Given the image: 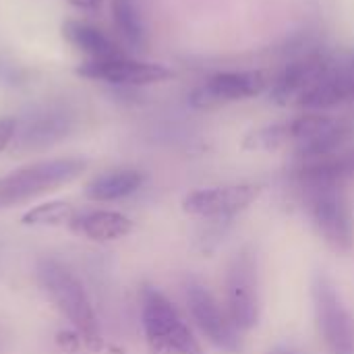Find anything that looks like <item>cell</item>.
I'll return each mask as SVG.
<instances>
[{"label": "cell", "mask_w": 354, "mask_h": 354, "mask_svg": "<svg viewBox=\"0 0 354 354\" xmlns=\"http://www.w3.org/2000/svg\"><path fill=\"white\" fill-rule=\"evenodd\" d=\"M297 178L317 234L332 251L340 255L351 253L354 245V216L342 189L344 183L338 180L317 158L301 160Z\"/></svg>", "instance_id": "obj_1"}, {"label": "cell", "mask_w": 354, "mask_h": 354, "mask_svg": "<svg viewBox=\"0 0 354 354\" xmlns=\"http://www.w3.org/2000/svg\"><path fill=\"white\" fill-rule=\"evenodd\" d=\"M37 278L50 301L56 305V309L73 324L81 342L89 351H100L102 348L100 324L91 307V301L83 284L75 278V274L54 259H44L39 261Z\"/></svg>", "instance_id": "obj_2"}, {"label": "cell", "mask_w": 354, "mask_h": 354, "mask_svg": "<svg viewBox=\"0 0 354 354\" xmlns=\"http://www.w3.org/2000/svg\"><path fill=\"white\" fill-rule=\"evenodd\" d=\"M85 168L87 162L81 158H56L12 170L0 178V209L52 193L79 178Z\"/></svg>", "instance_id": "obj_3"}, {"label": "cell", "mask_w": 354, "mask_h": 354, "mask_svg": "<svg viewBox=\"0 0 354 354\" xmlns=\"http://www.w3.org/2000/svg\"><path fill=\"white\" fill-rule=\"evenodd\" d=\"M141 324L145 340L156 354H203L176 307L151 286L141 290Z\"/></svg>", "instance_id": "obj_4"}, {"label": "cell", "mask_w": 354, "mask_h": 354, "mask_svg": "<svg viewBox=\"0 0 354 354\" xmlns=\"http://www.w3.org/2000/svg\"><path fill=\"white\" fill-rule=\"evenodd\" d=\"M315 324L322 340L332 354H354V317L346 309L340 290L326 272H315L311 280Z\"/></svg>", "instance_id": "obj_5"}, {"label": "cell", "mask_w": 354, "mask_h": 354, "mask_svg": "<svg viewBox=\"0 0 354 354\" xmlns=\"http://www.w3.org/2000/svg\"><path fill=\"white\" fill-rule=\"evenodd\" d=\"M226 311L241 330H253L259 322V274L257 255L251 245L234 253L226 270Z\"/></svg>", "instance_id": "obj_6"}, {"label": "cell", "mask_w": 354, "mask_h": 354, "mask_svg": "<svg viewBox=\"0 0 354 354\" xmlns=\"http://www.w3.org/2000/svg\"><path fill=\"white\" fill-rule=\"evenodd\" d=\"M187 305L193 322L197 324L199 332L207 338L209 344L224 353L241 351V330L232 324L226 307H222L203 284H187Z\"/></svg>", "instance_id": "obj_7"}, {"label": "cell", "mask_w": 354, "mask_h": 354, "mask_svg": "<svg viewBox=\"0 0 354 354\" xmlns=\"http://www.w3.org/2000/svg\"><path fill=\"white\" fill-rule=\"evenodd\" d=\"M268 87H272V81L263 71H226L209 77L203 85L193 89L189 102L193 108L209 110L232 102L251 100L261 95Z\"/></svg>", "instance_id": "obj_8"}, {"label": "cell", "mask_w": 354, "mask_h": 354, "mask_svg": "<svg viewBox=\"0 0 354 354\" xmlns=\"http://www.w3.org/2000/svg\"><path fill=\"white\" fill-rule=\"evenodd\" d=\"M261 185H224L197 189L183 199V209L189 216L205 218V220H224L245 212L253 205L261 195Z\"/></svg>", "instance_id": "obj_9"}, {"label": "cell", "mask_w": 354, "mask_h": 354, "mask_svg": "<svg viewBox=\"0 0 354 354\" xmlns=\"http://www.w3.org/2000/svg\"><path fill=\"white\" fill-rule=\"evenodd\" d=\"M77 75L116 85H151L172 79L174 71L158 62H141L122 54L114 58L87 60L77 66Z\"/></svg>", "instance_id": "obj_10"}, {"label": "cell", "mask_w": 354, "mask_h": 354, "mask_svg": "<svg viewBox=\"0 0 354 354\" xmlns=\"http://www.w3.org/2000/svg\"><path fill=\"white\" fill-rule=\"evenodd\" d=\"M330 71V62L322 54L305 56L288 64L272 83L270 97L278 106H299L301 97Z\"/></svg>", "instance_id": "obj_11"}, {"label": "cell", "mask_w": 354, "mask_h": 354, "mask_svg": "<svg viewBox=\"0 0 354 354\" xmlns=\"http://www.w3.org/2000/svg\"><path fill=\"white\" fill-rule=\"evenodd\" d=\"M73 127V118L62 108H44L25 118L15 137L25 149H46L62 141Z\"/></svg>", "instance_id": "obj_12"}, {"label": "cell", "mask_w": 354, "mask_h": 354, "mask_svg": "<svg viewBox=\"0 0 354 354\" xmlns=\"http://www.w3.org/2000/svg\"><path fill=\"white\" fill-rule=\"evenodd\" d=\"M354 97V73L330 68L299 102L307 112H322Z\"/></svg>", "instance_id": "obj_13"}, {"label": "cell", "mask_w": 354, "mask_h": 354, "mask_svg": "<svg viewBox=\"0 0 354 354\" xmlns=\"http://www.w3.org/2000/svg\"><path fill=\"white\" fill-rule=\"evenodd\" d=\"M62 35L68 44H73L77 50L89 56V60H102V58H114L122 56L124 52L95 25L79 19H68L62 23Z\"/></svg>", "instance_id": "obj_14"}, {"label": "cell", "mask_w": 354, "mask_h": 354, "mask_svg": "<svg viewBox=\"0 0 354 354\" xmlns=\"http://www.w3.org/2000/svg\"><path fill=\"white\" fill-rule=\"evenodd\" d=\"M141 185H143V172L135 168H118L95 176L85 187V195L91 201H114L133 195Z\"/></svg>", "instance_id": "obj_15"}, {"label": "cell", "mask_w": 354, "mask_h": 354, "mask_svg": "<svg viewBox=\"0 0 354 354\" xmlns=\"http://www.w3.org/2000/svg\"><path fill=\"white\" fill-rule=\"evenodd\" d=\"M73 228L91 241L108 243L127 236L133 230V222L118 212H89L77 218Z\"/></svg>", "instance_id": "obj_16"}, {"label": "cell", "mask_w": 354, "mask_h": 354, "mask_svg": "<svg viewBox=\"0 0 354 354\" xmlns=\"http://www.w3.org/2000/svg\"><path fill=\"white\" fill-rule=\"evenodd\" d=\"M112 15L120 35L135 48L145 46V25L135 0H112Z\"/></svg>", "instance_id": "obj_17"}, {"label": "cell", "mask_w": 354, "mask_h": 354, "mask_svg": "<svg viewBox=\"0 0 354 354\" xmlns=\"http://www.w3.org/2000/svg\"><path fill=\"white\" fill-rule=\"evenodd\" d=\"M75 220H77L75 207L64 201L37 205L21 218L25 226H73Z\"/></svg>", "instance_id": "obj_18"}, {"label": "cell", "mask_w": 354, "mask_h": 354, "mask_svg": "<svg viewBox=\"0 0 354 354\" xmlns=\"http://www.w3.org/2000/svg\"><path fill=\"white\" fill-rule=\"evenodd\" d=\"M286 143H290V141H288V129L284 122V124H270V127L251 131L245 137L243 147L249 151H276Z\"/></svg>", "instance_id": "obj_19"}, {"label": "cell", "mask_w": 354, "mask_h": 354, "mask_svg": "<svg viewBox=\"0 0 354 354\" xmlns=\"http://www.w3.org/2000/svg\"><path fill=\"white\" fill-rule=\"evenodd\" d=\"M326 166L330 168V172L340 178L342 183L354 178V149L348 151H336V153H330V156H322Z\"/></svg>", "instance_id": "obj_20"}, {"label": "cell", "mask_w": 354, "mask_h": 354, "mask_svg": "<svg viewBox=\"0 0 354 354\" xmlns=\"http://www.w3.org/2000/svg\"><path fill=\"white\" fill-rule=\"evenodd\" d=\"M17 131V122L12 118H0V151L6 149V145L12 141Z\"/></svg>", "instance_id": "obj_21"}, {"label": "cell", "mask_w": 354, "mask_h": 354, "mask_svg": "<svg viewBox=\"0 0 354 354\" xmlns=\"http://www.w3.org/2000/svg\"><path fill=\"white\" fill-rule=\"evenodd\" d=\"M68 4H73L75 8H81V10H93L102 4V0H66Z\"/></svg>", "instance_id": "obj_22"}, {"label": "cell", "mask_w": 354, "mask_h": 354, "mask_svg": "<svg viewBox=\"0 0 354 354\" xmlns=\"http://www.w3.org/2000/svg\"><path fill=\"white\" fill-rule=\"evenodd\" d=\"M270 354H297V353H290V351H274V353Z\"/></svg>", "instance_id": "obj_23"}]
</instances>
